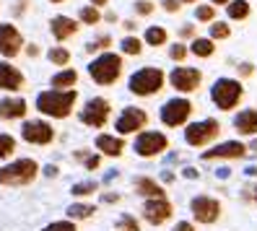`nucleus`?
Instances as JSON below:
<instances>
[{
    "instance_id": "9d476101",
    "label": "nucleus",
    "mask_w": 257,
    "mask_h": 231,
    "mask_svg": "<svg viewBox=\"0 0 257 231\" xmlns=\"http://www.w3.org/2000/svg\"><path fill=\"white\" fill-rule=\"evenodd\" d=\"M55 138H57V133H55V125L50 120H44V117H26L21 122V141L29 143V146L44 148V146H52Z\"/></svg>"
},
{
    "instance_id": "0eeeda50",
    "label": "nucleus",
    "mask_w": 257,
    "mask_h": 231,
    "mask_svg": "<svg viewBox=\"0 0 257 231\" xmlns=\"http://www.w3.org/2000/svg\"><path fill=\"white\" fill-rule=\"evenodd\" d=\"M221 138V122L216 117H205L185 125V143L190 148H210Z\"/></svg>"
},
{
    "instance_id": "20e7f679",
    "label": "nucleus",
    "mask_w": 257,
    "mask_h": 231,
    "mask_svg": "<svg viewBox=\"0 0 257 231\" xmlns=\"http://www.w3.org/2000/svg\"><path fill=\"white\" fill-rule=\"evenodd\" d=\"M164 86H166V73L161 68H156V65L135 70L127 78V91L133 96H138V99H148V96L161 94Z\"/></svg>"
},
{
    "instance_id": "c03bdc74",
    "label": "nucleus",
    "mask_w": 257,
    "mask_h": 231,
    "mask_svg": "<svg viewBox=\"0 0 257 231\" xmlns=\"http://www.w3.org/2000/svg\"><path fill=\"white\" fill-rule=\"evenodd\" d=\"M195 37H198V32H195V26H192V24L179 26V39H195Z\"/></svg>"
},
{
    "instance_id": "f8f14e48",
    "label": "nucleus",
    "mask_w": 257,
    "mask_h": 231,
    "mask_svg": "<svg viewBox=\"0 0 257 231\" xmlns=\"http://www.w3.org/2000/svg\"><path fill=\"white\" fill-rule=\"evenodd\" d=\"M78 120H81V125L91 128V130L107 128V122L112 120V104H109V99H104V96L86 99L83 109H78Z\"/></svg>"
},
{
    "instance_id": "412c9836",
    "label": "nucleus",
    "mask_w": 257,
    "mask_h": 231,
    "mask_svg": "<svg viewBox=\"0 0 257 231\" xmlns=\"http://www.w3.org/2000/svg\"><path fill=\"white\" fill-rule=\"evenodd\" d=\"M78 29H81V24L75 19H70V16H52L50 19V34H52V39L57 44L73 39L75 34H78Z\"/></svg>"
},
{
    "instance_id": "6e6d98bb",
    "label": "nucleus",
    "mask_w": 257,
    "mask_h": 231,
    "mask_svg": "<svg viewBox=\"0 0 257 231\" xmlns=\"http://www.w3.org/2000/svg\"><path fill=\"white\" fill-rule=\"evenodd\" d=\"M88 6H94V8H104V6H109V0H88Z\"/></svg>"
},
{
    "instance_id": "c85d7f7f",
    "label": "nucleus",
    "mask_w": 257,
    "mask_h": 231,
    "mask_svg": "<svg viewBox=\"0 0 257 231\" xmlns=\"http://www.w3.org/2000/svg\"><path fill=\"white\" fill-rule=\"evenodd\" d=\"M249 13H252V6L247 0H231V3L226 6V16L231 21H244V19H249Z\"/></svg>"
},
{
    "instance_id": "49530a36",
    "label": "nucleus",
    "mask_w": 257,
    "mask_h": 231,
    "mask_svg": "<svg viewBox=\"0 0 257 231\" xmlns=\"http://www.w3.org/2000/svg\"><path fill=\"white\" fill-rule=\"evenodd\" d=\"M172 231H198V226H195L192 221H187V218H185V221H177V223L172 226Z\"/></svg>"
},
{
    "instance_id": "39448f33",
    "label": "nucleus",
    "mask_w": 257,
    "mask_h": 231,
    "mask_svg": "<svg viewBox=\"0 0 257 231\" xmlns=\"http://www.w3.org/2000/svg\"><path fill=\"white\" fill-rule=\"evenodd\" d=\"M133 153L138 159H159L164 156L166 151L172 148V141L169 135H166L164 130H141L138 135H133V143H130Z\"/></svg>"
},
{
    "instance_id": "a211bd4d",
    "label": "nucleus",
    "mask_w": 257,
    "mask_h": 231,
    "mask_svg": "<svg viewBox=\"0 0 257 231\" xmlns=\"http://www.w3.org/2000/svg\"><path fill=\"white\" fill-rule=\"evenodd\" d=\"M29 114V101L19 94L0 96V122H24Z\"/></svg>"
},
{
    "instance_id": "864d4df0",
    "label": "nucleus",
    "mask_w": 257,
    "mask_h": 231,
    "mask_svg": "<svg viewBox=\"0 0 257 231\" xmlns=\"http://www.w3.org/2000/svg\"><path fill=\"white\" fill-rule=\"evenodd\" d=\"M122 29H125V32H135V29H138V24H135L133 19H127V21H122Z\"/></svg>"
},
{
    "instance_id": "7c9ffc66",
    "label": "nucleus",
    "mask_w": 257,
    "mask_h": 231,
    "mask_svg": "<svg viewBox=\"0 0 257 231\" xmlns=\"http://www.w3.org/2000/svg\"><path fill=\"white\" fill-rule=\"evenodd\" d=\"M114 231H143V223L133 213H119L114 221Z\"/></svg>"
},
{
    "instance_id": "ddd939ff",
    "label": "nucleus",
    "mask_w": 257,
    "mask_h": 231,
    "mask_svg": "<svg viewBox=\"0 0 257 231\" xmlns=\"http://www.w3.org/2000/svg\"><path fill=\"white\" fill-rule=\"evenodd\" d=\"M166 83H169L177 94H195L203 86V70L200 68H190V65H177L166 75Z\"/></svg>"
},
{
    "instance_id": "680f3d73",
    "label": "nucleus",
    "mask_w": 257,
    "mask_h": 231,
    "mask_svg": "<svg viewBox=\"0 0 257 231\" xmlns=\"http://www.w3.org/2000/svg\"><path fill=\"white\" fill-rule=\"evenodd\" d=\"M50 3H55V6H60V3H65V0H50Z\"/></svg>"
},
{
    "instance_id": "6ab92c4d",
    "label": "nucleus",
    "mask_w": 257,
    "mask_h": 231,
    "mask_svg": "<svg viewBox=\"0 0 257 231\" xmlns=\"http://www.w3.org/2000/svg\"><path fill=\"white\" fill-rule=\"evenodd\" d=\"M26 86V75L11 63V60H0V91L6 94H19Z\"/></svg>"
},
{
    "instance_id": "c9c22d12",
    "label": "nucleus",
    "mask_w": 257,
    "mask_h": 231,
    "mask_svg": "<svg viewBox=\"0 0 257 231\" xmlns=\"http://www.w3.org/2000/svg\"><path fill=\"white\" fill-rule=\"evenodd\" d=\"M166 55H169V60H172V63L182 65L185 60H187V55H190V50H187V44H185V42H174L172 47H169V52H166Z\"/></svg>"
},
{
    "instance_id": "4468645a",
    "label": "nucleus",
    "mask_w": 257,
    "mask_h": 231,
    "mask_svg": "<svg viewBox=\"0 0 257 231\" xmlns=\"http://www.w3.org/2000/svg\"><path fill=\"white\" fill-rule=\"evenodd\" d=\"M174 218V203L169 197H156V200H143L141 205V223H148V226H164Z\"/></svg>"
},
{
    "instance_id": "f257e3e1",
    "label": "nucleus",
    "mask_w": 257,
    "mask_h": 231,
    "mask_svg": "<svg viewBox=\"0 0 257 231\" xmlns=\"http://www.w3.org/2000/svg\"><path fill=\"white\" fill-rule=\"evenodd\" d=\"M75 104H78V91L75 88H68V91L44 88L34 99L37 112L44 120H68L75 112Z\"/></svg>"
},
{
    "instance_id": "1a4fd4ad",
    "label": "nucleus",
    "mask_w": 257,
    "mask_h": 231,
    "mask_svg": "<svg viewBox=\"0 0 257 231\" xmlns=\"http://www.w3.org/2000/svg\"><path fill=\"white\" fill-rule=\"evenodd\" d=\"M190 215H192V223L195 226H213V223H218L221 221V215H223V203L218 197H213V195H195L192 200H190Z\"/></svg>"
},
{
    "instance_id": "7ed1b4c3",
    "label": "nucleus",
    "mask_w": 257,
    "mask_h": 231,
    "mask_svg": "<svg viewBox=\"0 0 257 231\" xmlns=\"http://www.w3.org/2000/svg\"><path fill=\"white\" fill-rule=\"evenodd\" d=\"M86 70H88V78L96 86H114L125 73V57L119 52H112V50L101 52L86 65Z\"/></svg>"
},
{
    "instance_id": "603ef678",
    "label": "nucleus",
    "mask_w": 257,
    "mask_h": 231,
    "mask_svg": "<svg viewBox=\"0 0 257 231\" xmlns=\"http://www.w3.org/2000/svg\"><path fill=\"white\" fill-rule=\"evenodd\" d=\"M88 153H91V151H88V148H78V151H73V159L78 161V164H83V159L88 156Z\"/></svg>"
},
{
    "instance_id": "9b49d317",
    "label": "nucleus",
    "mask_w": 257,
    "mask_h": 231,
    "mask_svg": "<svg viewBox=\"0 0 257 231\" xmlns=\"http://www.w3.org/2000/svg\"><path fill=\"white\" fill-rule=\"evenodd\" d=\"M148 112L143 109V106H125V109H119V114L114 117V135L119 138H127V135H138L141 130H148Z\"/></svg>"
},
{
    "instance_id": "09e8293b",
    "label": "nucleus",
    "mask_w": 257,
    "mask_h": 231,
    "mask_svg": "<svg viewBox=\"0 0 257 231\" xmlns=\"http://www.w3.org/2000/svg\"><path fill=\"white\" fill-rule=\"evenodd\" d=\"M239 75H241V78L254 75V65H252V63H239Z\"/></svg>"
},
{
    "instance_id": "3c124183",
    "label": "nucleus",
    "mask_w": 257,
    "mask_h": 231,
    "mask_svg": "<svg viewBox=\"0 0 257 231\" xmlns=\"http://www.w3.org/2000/svg\"><path fill=\"white\" fill-rule=\"evenodd\" d=\"M24 52L29 57H39V44H24Z\"/></svg>"
},
{
    "instance_id": "72a5a7b5",
    "label": "nucleus",
    "mask_w": 257,
    "mask_h": 231,
    "mask_svg": "<svg viewBox=\"0 0 257 231\" xmlns=\"http://www.w3.org/2000/svg\"><path fill=\"white\" fill-rule=\"evenodd\" d=\"M112 42H114V39H112V34H96V37H94L91 42L86 44L83 50H86L88 55H94V52H99V55H101V52H109Z\"/></svg>"
},
{
    "instance_id": "37998d69",
    "label": "nucleus",
    "mask_w": 257,
    "mask_h": 231,
    "mask_svg": "<svg viewBox=\"0 0 257 231\" xmlns=\"http://www.w3.org/2000/svg\"><path fill=\"white\" fill-rule=\"evenodd\" d=\"M57 174H60V166H57V164H44V166H42V177H44V179H55Z\"/></svg>"
},
{
    "instance_id": "393cba45",
    "label": "nucleus",
    "mask_w": 257,
    "mask_h": 231,
    "mask_svg": "<svg viewBox=\"0 0 257 231\" xmlns=\"http://www.w3.org/2000/svg\"><path fill=\"white\" fill-rule=\"evenodd\" d=\"M99 190H101V184H99L96 179H83V182L70 184L68 195H70V197H75V200H88L91 195H99Z\"/></svg>"
},
{
    "instance_id": "e433bc0d",
    "label": "nucleus",
    "mask_w": 257,
    "mask_h": 231,
    "mask_svg": "<svg viewBox=\"0 0 257 231\" xmlns=\"http://www.w3.org/2000/svg\"><path fill=\"white\" fill-rule=\"evenodd\" d=\"M39 231H81L78 223H73L68 218H57V221H50V223H44Z\"/></svg>"
},
{
    "instance_id": "4be33fe9",
    "label": "nucleus",
    "mask_w": 257,
    "mask_h": 231,
    "mask_svg": "<svg viewBox=\"0 0 257 231\" xmlns=\"http://www.w3.org/2000/svg\"><path fill=\"white\" fill-rule=\"evenodd\" d=\"M234 130L239 138H257V109L249 106V109H239L234 114Z\"/></svg>"
},
{
    "instance_id": "8fccbe9b",
    "label": "nucleus",
    "mask_w": 257,
    "mask_h": 231,
    "mask_svg": "<svg viewBox=\"0 0 257 231\" xmlns=\"http://www.w3.org/2000/svg\"><path fill=\"white\" fill-rule=\"evenodd\" d=\"M182 177H185V179H200V172H198L195 166H185V169H182Z\"/></svg>"
},
{
    "instance_id": "c756f323",
    "label": "nucleus",
    "mask_w": 257,
    "mask_h": 231,
    "mask_svg": "<svg viewBox=\"0 0 257 231\" xmlns=\"http://www.w3.org/2000/svg\"><path fill=\"white\" fill-rule=\"evenodd\" d=\"M119 52H122V57H138L143 52V39L141 37H122V42H119Z\"/></svg>"
},
{
    "instance_id": "13d9d810",
    "label": "nucleus",
    "mask_w": 257,
    "mask_h": 231,
    "mask_svg": "<svg viewBox=\"0 0 257 231\" xmlns=\"http://www.w3.org/2000/svg\"><path fill=\"white\" fill-rule=\"evenodd\" d=\"M229 3H231V0H210V6H213V8H216V6H223V8H226Z\"/></svg>"
},
{
    "instance_id": "6e6552de",
    "label": "nucleus",
    "mask_w": 257,
    "mask_h": 231,
    "mask_svg": "<svg viewBox=\"0 0 257 231\" xmlns=\"http://www.w3.org/2000/svg\"><path fill=\"white\" fill-rule=\"evenodd\" d=\"M192 112H195V104L187 96H174V99H166L159 106V120L166 130H177V128L187 125Z\"/></svg>"
},
{
    "instance_id": "bb28decb",
    "label": "nucleus",
    "mask_w": 257,
    "mask_h": 231,
    "mask_svg": "<svg viewBox=\"0 0 257 231\" xmlns=\"http://www.w3.org/2000/svg\"><path fill=\"white\" fill-rule=\"evenodd\" d=\"M169 42V32H166V26H148L146 34H143V44L148 47H164V44Z\"/></svg>"
},
{
    "instance_id": "5701e85b",
    "label": "nucleus",
    "mask_w": 257,
    "mask_h": 231,
    "mask_svg": "<svg viewBox=\"0 0 257 231\" xmlns=\"http://www.w3.org/2000/svg\"><path fill=\"white\" fill-rule=\"evenodd\" d=\"M96 205L88 203V200H73V203L65 208V218L73 221V223H81V221H91L96 215Z\"/></svg>"
},
{
    "instance_id": "f03ea898",
    "label": "nucleus",
    "mask_w": 257,
    "mask_h": 231,
    "mask_svg": "<svg viewBox=\"0 0 257 231\" xmlns=\"http://www.w3.org/2000/svg\"><path fill=\"white\" fill-rule=\"evenodd\" d=\"M42 174V166L32 156H16L0 164V187H29Z\"/></svg>"
},
{
    "instance_id": "4c0bfd02",
    "label": "nucleus",
    "mask_w": 257,
    "mask_h": 231,
    "mask_svg": "<svg viewBox=\"0 0 257 231\" xmlns=\"http://www.w3.org/2000/svg\"><path fill=\"white\" fill-rule=\"evenodd\" d=\"M195 21L213 24V21H216V8H213V6H198V8H195Z\"/></svg>"
},
{
    "instance_id": "423d86ee",
    "label": "nucleus",
    "mask_w": 257,
    "mask_h": 231,
    "mask_svg": "<svg viewBox=\"0 0 257 231\" xmlns=\"http://www.w3.org/2000/svg\"><path fill=\"white\" fill-rule=\"evenodd\" d=\"M241 99H244V86L239 78H218L210 86V101L221 112H234L241 104Z\"/></svg>"
},
{
    "instance_id": "b1692460",
    "label": "nucleus",
    "mask_w": 257,
    "mask_h": 231,
    "mask_svg": "<svg viewBox=\"0 0 257 231\" xmlns=\"http://www.w3.org/2000/svg\"><path fill=\"white\" fill-rule=\"evenodd\" d=\"M75 83H78V70H73V68H60L52 78H50V86L57 88V91L75 88Z\"/></svg>"
},
{
    "instance_id": "f704fd0d",
    "label": "nucleus",
    "mask_w": 257,
    "mask_h": 231,
    "mask_svg": "<svg viewBox=\"0 0 257 231\" xmlns=\"http://www.w3.org/2000/svg\"><path fill=\"white\" fill-rule=\"evenodd\" d=\"M208 32H210V39H213V42H221V39H229L231 37V26L226 24V21H213Z\"/></svg>"
},
{
    "instance_id": "052dcab7",
    "label": "nucleus",
    "mask_w": 257,
    "mask_h": 231,
    "mask_svg": "<svg viewBox=\"0 0 257 231\" xmlns=\"http://www.w3.org/2000/svg\"><path fill=\"white\" fill-rule=\"evenodd\" d=\"M182 6H192V3H198V0H179Z\"/></svg>"
},
{
    "instance_id": "473e14b6",
    "label": "nucleus",
    "mask_w": 257,
    "mask_h": 231,
    "mask_svg": "<svg viewBox=\"0 0 257 231\" xmlns=\"http://www.w3.org/2000/svg\"><path fill=\"white\" fill-rule=\"evenodd\" d=\"M75 21L83 24V26H96V24H101V11L94 8V6H81L78 8V19Z\"/></svg>"
},
{
    "instance_id": "2f4dec72",
    "label": "nucleus",
    "mask_w": 257,
    "mask_h": 231,
    "mask_svg": "<svg viewBox=\"0 0 257 231\" xmlns=\"http://www.w3.org/2000/svg\"><path fill=\"white\" fill-rule=\"evenodd\" d=\"M70 50L68 47H63V44H57V47H50L47 50V60L52 65H57V68H68V63H70Z\"/></svg>"
},
{
    "instance_id": "cd10ccee",
    "label": "nucleus",
    "mask_w": 257,
    "mask_h": 231,
    "mask_svg": "<svg viewBox=\"0 0 257 231\" xmlns=\"http://www.w3.org/2000/svg\"><path fill=\"white\" fill-rule=\"evenodd\" d=\"M16 151H19V141H16V138H13L11 133H0V164L16 159Z\"/></svg>"
},
{
    "instance_id": "ea45409f",
    "label": "nucleus",
    "mask_w": 257,
    "mask_h": 231,
    "mask_svg": "<svg viewBox=\"0 0 257 231\" xmlns=\"http://www.w3.org/2000/svg\"><path fill=\"white\" fill-rule=\"evenodd\" d=\"M133 11L138 13V16H151V13L156 11V3H151V0H135Z\"/></svg>"
},
{
    "instance_id": "de8ad7c7",
    "label": "nucleus",
    "mask_w": 257,
    "mask_h": 231,
    "mask_svg": "<svg viewBox=\"0 0 257 231\" xmlns=\"http://www.w3.org/2000/svg\"><path fill=\"white\" fill-rule=\"evenodd\" d=\"M161 184H164V187H166V184H174L177 182V174L174 172H169V169H164V172H161V179H159Z\"/></svg>"
},
{
    "instance_id": "aec40b11",
    "label": "nucleus",
    "mask_w": 257,
    "mask_h": 231,
    "mask_svg": "<svg viewBox=\"0 0 257 231\" xmlns=\"http://www.w3.org/2000/svg\"><path fill=\"white\" fill-rule=\"evenodd\" d=\"M133 192L143 197V200H156V197H169L166 195V187L156 179V177H148V174H138L133 177Z\"/></svg>"
},
{
    "instance_id": "79ce46f5",
    "label": "nucleus",
    "mask_w": 257,
    "mask_h": 231,
    "mask_svg": "<svg viewBox=\"0 0 257 231\" xmlns=\"http://www.w3.org/2000/svg\"><path fill=\"white\" fill-rule=\"evenodd\" d=\"M241 200H244V203H252V205H257V182H252V184H244V187H241Z\"/></svg>"
},
{
    "instance_id": "a878e982",
    "label": "nucleus",
    "mask_w": 257,
    "mask_h": 231,
    "mask_svg": "<svg viewBox=\"0 0 257 231\" xmlns=\"http://www.w3.org/2000/svg\"><path fill=\"white\" fill-rule=\"evenodd\" d=\"M187 50H190V55L205 60V57H213V55H216V42L210 39V37H195V39L190 42Z\"/></svg>"
},
{
    "instance_id": "2eb2a0df",
    "label": "nucleus",
    "mask_w": 257,
    "mask_h": 231,
    "mask_svg": "<svg viewBox=\"0 0 257 231\" xmlns=\"http://www.w3.org/2000/svg\"><path fill=\"white\" fill-rule=\"evenodd\" d=\"M247 143L244 141H223V143H213L208 151L200 153L203 161H239L247 159Z\"/></svg>"
},
{
    "instance_id": "5fc2aeb1",
    "label": "nucleus",
    "mask_w": 257,
    "mask_h": 231,
    "mask_svg": "<svg viewBox=\"0 0 257 231\" xmlns=\"http://www.w3.org/2000/svg\"><path fill=\"white\" fill-rule=\"evenodd\" d=\"M101 19L109 21V24H114V21H117V13H114V11H107V13H101Z\"/></svg>"
},
{
    "instance_id": "58836bf2",
    "label": "nucleus",
    "mask_w": 257,
    "mask_h": 231,
    "mask_svg": "<svg viewBox=\"0 0 257 231\" xmlns=\"http://www.w3.org/2000/svg\"><path fill=\"white\" fill-rule=\"evenodd\" d=\"M101 164H104V156H99L96 151H91V153L83 159V172H99Z\"/></svg>"
},
{
    "instance_id": "f3484780",
    "label": "nucleus",
    "mask_w": 257,
    "mask_h": 231,
    "mask_svg": "<svg viewBox=\"0 0 257 231\" xmlns=\"http://www.w3.org/2000/svg\"><path fill=\"white\" fill-rule=\"evenodd\" d=\"M94 148L104 159H122L125 151H127V141L119 138V135H114V133H99L94 138Z\"/></svg>"
},
{
    "instance_id": "bf43d9fd",
    "label": "nucleus",
    "mask_w": 257,
    "mask_h": 231,
    "mask_svg": "<svg viewBox=\"0 0 257 231\" xmlns=\"http://www.w3.org/2000/svg\"><path fill=\"white\" fill-rule=\"evenodd\" d=\"M244 174H247V177H257V166H249V169H247Z\"/></svg>"
},
{
    "instance_id": "a18cd8bd",
    "label": "nucleus",
    "mask_w": 257,
    "mask_h": 231,
    "mask_svg": "<svg viewBox=\"0 0 257 231\" xmlns=\"http://www.w3.org/2000/svg\"><path fill=\"white\" fill-rule=\"evenodd\" d=\"M161 8H164L166 13H179L182 3H179V0H161Z\"/></svg>"
},
{
    "instance_id": "dca6fc26",
    "label": "nucleus",
    "mask_w": 257,
    "mask_h": 231,
    "mask_svg": "<svg viewBox=\"0 0 257 231\" xmlns=\"http://www.w3.org/2000/svg\"><path fill=\"white\" fill-rule=\"evenodd\" d=\"M24 34L19 32V26H13L8 21L0 24V55L6 60H13L16 55L24 52Z\"/></svg>"
},
{
    "instance_id": "4d7b16f0",
    "label": "nucleus",
    "mask_w": 257,
    "mask_h": 231,
    "mask_svg": "<svg viewBox=\"0 0 257 231\" xmlns=\"http://www.w3.org/2000/svg\"><path fill=\"white\" fill-rule=\"evenodd\" d=\"M247 151H249V153H257V138H252V141L247 143Z\"/></svg>"
},
{
    "instance_id": "a19ab883",
    "label": "nucleus",
    "mask_w": 257,
    "mask_h": 231,
    "mask_svg": "<svg viewBox=\"0 0 257 231\" xmlns=\"http://www.w3.org/2000/svg\"><path fill=\"white\" fill-rule=\"evenodd\" d=\"M99 200H101V205H117L122 200V195L117 190H104V192H99Z\"/></svg>"
}]
</instances>
